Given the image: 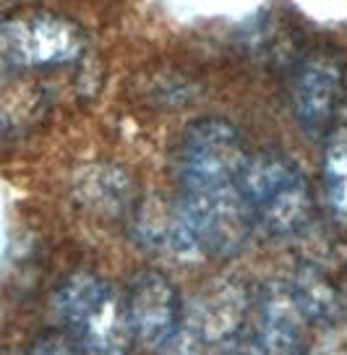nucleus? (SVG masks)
Wrapping results in <instances>:
<instances>
[{
	"instance_id": "1",
	"label": "nucleus",
	"mask_w": 347,
	"mask_h": 355,
	"mask_svg": "<svg viewBox=\"0 0 347 355\" xmlns=\"http://www.w3.org/2000/svg\"><path fill=\"white\" fill-rule=\"evenodd\" d=\"M253 230L272 238L301 235L314 220V193L301 167L280 152L248 155L238 178Z\"/></svg>"
},
{
	"instance_id": "2",
	"label": "nucleus",
	"mask_w": 347,
	"mask_h": 355,
	"mask_svg": "<svg viewBox=\"0 0 347 355\" xmlns=\"http://www.w3.org/2000/svg\"><path fill=\"white\" fill-rule=\"evenodd\" d=\"M53 309L60 327L89 355H125L136 343L118 295L105 277L94 272H73L55 288Z\"/></svg>"
},
{
	"instance_id": "3",
	"label": "nucleus",
	"mask_w": 347,
	"mask_h": 355,
	"mask_svg": "<svg viewBox=\"0 0 347 355\" xmlns=\"http://www.w3.org/2000/svg\"><path fill=\"white\" fill-rule=\"evenodd\" d=\"M248 149L235 125L224 118H202L186 128L178 146L180 191L238 186Z\"/></svg>"
},
{
	"instance_id": "4",
	"label": "nucleus",
	"mask_w": 347,
	"mask_h": 355,
	"mask_svg": "<svg viewBox=\"0 0 347 355\" xmlns=\"http://www.w3.org/2000/svg\"><path fill=\"white\" fill-rule=\"evenodd\" d=\"M84 34L55 13H37L0 24V76L16 71L60 68L79 60Z\"/></svg>"
},
{
	"instance_id": "5",
	"label": "nucleus",
	"mask_w": 347,
	"mask_h": 355,
	"mask_svg": "<svg viewBox=\"0 0 347 355\" xmlns=\"http://www.w3.org/2000/svg\"><path fill=\"white\" fill-rule=\"evenodd\" d=\"M175 204L204 259H233L246 248L253 233V222L238 186L180 191Z\"/></svg>"
},
{
	"instance_id": "6",
	"label": "nucleus",
	"mask_w": 347,
	"mask_h": 355,
	"mask_svg": "<svg viewBox=\"0 0 347 355\" xmlns=\"http://www.w3.org/2000/svg\"><path fill=\"white\" fill-rule=\"evenodd\" d=\"M123 303L136 343L149 350H168L175 343L183 322V303L168 275L157 269L139 272L128 282Z\"/></svg>"
},
{
	"instance_id": "7",
	"label": "nucleus",
	"mask_w": 347,
	"mask_h": 355,
	"mask_svg": "<svg viewBox=\"0 0 347 355\" xmlns=\"http://www.w3.org/2000/svg\"><path fill=\"white\" fill-rule=\"evenodd\" d=\"M342 63L329 50H314L295 63L287 94L290 110L303 131H308L311 136L329 131L342 97Z\"/></svg>"
},
{
	"instance_id": "8",
	"label": "nucleus",
	"mask_w": 347,
	"mask_h": 355,
	"mask_svg": "<svg viewBox=\"0 0 347 355\" xmlns=\"http://www.w3.org/2000/svg\"><path fill=\"white\" fill-rule=\"evenodd\" d=\"M258 355H308V322L287 282L272 279L251 300Z\"/></svg>"
},
{
	"instance_id": "9",
	"label": "nucleus",
	"mask_w": 347,
	"mask_h": 355,
	"mask_svg": "<svg viewBox=\"0 0 347 355\" xmlns=\"http://www.w3.org/2000/svg\"><path fill=\"white\" fill-rule=\"evenodd\" d=\"M251 295L246 285L233 279H220L199 290L188 311H183L180 334H188L193 343H224L240 332L251 313Z\"/></svg>"
},
{
	"instance_id": "10",
	"label": "nucleus",
	"mask_w": 347,
	"mask_h": 355,
	"mask_svg": "<svg viewBox=\"0 0 347 355\" xmlns=\"http://www.w3.org/2000/svg\"><path fill=\"white\" fill-rule=\"evenodd\" d=\"M287 285H290L292 298H295L298 309L303 311V316H305L308 324L329 327V324L339 322L345 316L342 293L321 269L301 266Z\"/></svg>"
},
{
	"instance_id": "11",
	"label": "nucleus",
	"mask_w": 347,
	"mask_h": 355,
	"mask_svg": "<svg viewBox=\"0 0 347 355\" xmlns=\"http://www.w3.org/2000/svg\"><path fill=\"white\" fill-rule=\"evenodd\" d=\"M79 193L84 204L97 214L118 217L128 211L134 183L121 167L115 165H91L79 180Z\"/></svg>"
},
{
	"instance_id": "12",
	"label": "nucleus",
	"mask_w": 347,
	"mask_h": 355,
	"mask_svg": "<svg viewBox=\"0 0 347 355\" xmlns=\"http://www.w3.org/2000/svg\"><path fill=\"white\" fill-rule=\"evenodd\" d=\"M324 191L337 222L347 225V131L329 136L324 155Z\"/></svg>"
},
{
	"instance_id": "13",
	"label": "nucleus",
	"mask_w": 347,
	"mask_h": 355,
	"mask_svg": "<svg viewBox=\"0 0 347 355\" xmlns=\"http://www.w3.org/2000/svg\"><path fill=\"white\" fill-rule=\"evenodd\" d=\"M24 355H87L71 334H45L34 340Z\"/></svg>"
}]
</instances>
